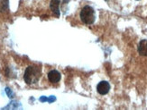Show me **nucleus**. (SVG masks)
I'll use <instances>...</instances> for the list:
<instances>
[{
  "label": "nucleus",
  "mask_w": 147,
  "mask_h": 110,
  "mask_svg": "<svg viewBox=\"0 0 147 110\" xmlns=\"http://www.w3.org/2000/svg\"><path fill=\"white\" fill-rule=\"evenodd\" d=\"M42 76L41 68L37 66H29L24 71V80L28 85H34L39 82Z\"/></svg>",
  "instance_id": "obj_1"
},
{
  "label": "nucleus",
  "mask_w": 147,
  "mask_h": 110,
  "mask_svg": "<svg viewBox=\"0 0 147 110\" xmlns=\"http://www.w3.org/2000/svg\"><path fill=\"white\" fill-rule=\"evenodd\" d=\"M80 16L81 22L87 25L92 24L95 22V19H96L95 11L90 5H85L84 7L81 9Z\"/></svg>",
  "instance_id": "obj_2"
},
{
  "label": "nucleus",
  "mask_w": 147,
  "mask_h": 110,
  "mask_svg": "<svg viewBox=\"0 0 147 110\" xmlns=\"http://www.w3.org/2000/svg\"><path fill=\"white\" fill-rule=\"evenodd\" d=\"M48 80L51 83H58L61 79V74L57 70H51L47 74Z\"/></svg>",
  "instance_id": "obj_3"
},
{
  "label": "nucleus",
  "mask_w": 147,
  "mask_h": 110,
  "mask_svg": "<svg viewBox=\"0 0 147 110\" xmlns=\"http://www.w3.org/2000/svg\"><path fill=\"white\" fill-rule=\"evenodd\" d=\"M97 90L100 95H106L110 90V84L106 81H102L98 84Z\"/></svg>",
  "instance_id": "obj_4"
},
{
  "label": "nucleus",
  "mask_w": 147,
  "mask_h": 110,
  "mask_svg": "<svg viewBox=\"0 0 147 110\" xmlns=\"http://www.w3.org/2000/svg\"><path fill=\"white\" fill-rule=\"evenodd\" d=\"M60 3L61 0H52L50 3V8L56 17H60Z\"/></svg>",
  "instance_id": "obj_5"
},
{
  "label": "nucleus",
  "mask_w": 147,
  "mask_h": 110,
  "mask_svg": "<svg viewBox=\"0 0 147 110\" xmlns=\"http://www.w3.org/2000/svg\"><path fill=\"white\" fill-rule=\"evenodd\" d=\"M138 52L140 56H147V40H143L140 41L138 45Z\"/></svg>",
  "instance_id": "obj_6"
},
{
  "label": "nucleus",
  "mask_w": 147,
  "mask_h": 110,
  "mask_svg": "<svg viewBox=\"0 0 147 110\" xmlns=\"http://www.w3.org/2000/svg\"><path fill=\"white\" fill-rule=\"evenodd\" d=\"M9 7V0H0V13H4Z\"/></svg>",
  "instance_id": "obj_7"
},
{
  "label": "nucleus",
  "mask_w": 147,
  "mask_h": 110,
  "mask_svg": "<svg viewBox=\"0 0 147 110\" xmlns=\"http://www.w3.org/2000/svg\"><path fill=\"white\" fill-rule=\"evenodd\" d=\"M20 106H21V104L19 102L13 100L6 107H3V109H17V108H19V107H20Z\"/></svg>",
  "instance_id": "obj_8"
},
{
  "label": "nucleus",
  "mask_w": 147,
  "mask_h": 110,
  "mask_svg": "<svg viewBox=\"0 0 147 110\" xmlns=\"http://www.w3.org/2000/svg\"><path fill=\"white\" fill-rule=\"evenodd\" d=\"M5 93H6V95H7V97L9 99H14V97H15V93L13 92V90L9 88V87H6L5 89Z\"/></svg>",
  "instance_id": "obj_9"
},
{
  "label": "nucleus",
  "mask_w": 147,
  "mask_h": 110,
  "mask_svg": "<svg viewBox=\"0 0 147 110\" xmlns=\"http://www.w3.org/2000/svg\"><path fill=\"white\" fill-rule=\"evenodd\" d=\"M54 101H56V97L55 96H50V97H48V103H53V102H54Z\"/></svg>",
  "instance_id": "obj_10"
},
{
  "label": "nucleus",
  "mask_w": 147,
  "mask_h": 110,
  "mask_svg": "<svg viewBox=\"0 0 147 110\" xmlns=\"http://www.w3.org/2000/svg\"><path fill=\"white\" fill-rule=\"evenodd\" d=\"M39 100H40L41 102H47V101H48V97H45V96H42V97H40Z\"/></svg>",
  "instance_id": "obj_11"
}]
</instances>
